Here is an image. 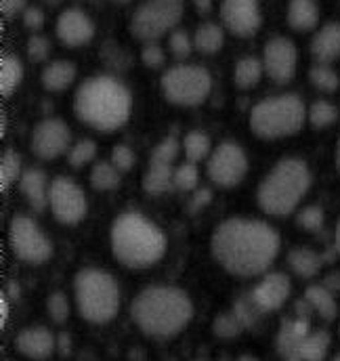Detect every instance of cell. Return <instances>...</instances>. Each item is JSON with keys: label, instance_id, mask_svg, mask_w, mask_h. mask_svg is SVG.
Listing matches in <instances>:
<instances>
[{"label": "cell", "instance_id": "cell-37", "mask_svg": "<svg viewBox=\"0 0 340 361\" xmlns=\"http://www.w3.org/2000/svg\"><path fill=\"white\" fill-rule=\"evenodd\" d=\"M95 154H97V145H95V141H90V139H83V141H78V143H74L72 147H70V154H68V160H70V164L72 166H85L88 164L92 158H95Z\"/></svg>", "mask_w": 340, "mask_h": 361}, {"label": "cell", "instance_id": "cell-42", "mask_svg": "<svg viewBox=\"0 0 340 361\" xmlns=\"http://www.w3.org/2000/svg\"><path fill=\"white\" fill-rule=\"evenodd\" d=\"M176 154H178V141L172 139V137H166V139H162V141L156 145V149L152 152V162L172 164L174 158H176Z\"/></svg>", "mask_w": 340, "mask_h": 361}, {"label": "cell", "instance_id": "cell-57", "mask_svg": "<svg viewBox=\"0 0 340 361\" xmlns=\"http://www.w3.org/2000/svg\"><path fill=\"white\" fill-rule=\"evenodd\" d=\"M118 2H126V0H118Z\"/></svg>", "mask_w": 340, "mask_h": 361}, {"label": "cell", "instance_id": "cell-19", "mask_svg": "<svg viewBox=\"0 0 340 361\" xmlns=\"http://www.w3.org/2000/svg\"><path fill=\"white\" fill-rule=\"evenodd\" d=\"M49 189L51 185H47L44 173L38 169L25 171L19 179V191L34 210H42L49 204Z\"/></svg>", "mask_w": 340, "mask_h": 361}, {"label": "cell", "instance_id": "cell-1", "mask_svg": "<svg viewBox=\"0 0 340 361\" xmlns=\"http://www.w3.org/2000/svg\"><path fill=\"white\" fill-rule=\"evenodd\" d=\"M210 250L223 269L238 277H255L275 261L279 235L262 221L229 219L212 233Z\"/></svg>", "mask_w": 340, "mask_h": 361}, {"label": "cell", "instance_id": "cell-30", "mask_svg": "<svg viewBox=\"0 0 340 361\" xmlns=\"http://www.w3.org/2000/svg\"><path fill=\"white\" fill-rule=\"evenodd\" d=\"M262 61L260 59H256V57H244V59H240L238 61V66H236V85L240 87V89H253L258 85V80H260V74H262Z\"/></svg>", "mask_w": 340, "mask_h": 361}, {"label": "cell", "instance_id": "cell-23", "mask_svg": "<svg viewBox=\"0 0 340 361\" xmlns=\"http://www.w3.org/2000/svg\"><path fill=\"white\" fill-rule=\"evenodd\" d=\"M76 78V66L70 61H53L44 68L40 80L47 90H66Z\"/></svg>", "mask_w": 340, "mask_h": 361}, {"label": "cell", "instance_id": "cell-50", "mask_svg": "<svg viewBox=\"0 0 340 361\" xmlns=\"http://www.w3.org/2000/svg\"><path fill=\"white\" fill-rule=\"evenodd\" d=\"M326 286L332 288V290H340V275H330V277L326 279Z\"/></svg>", "mask_w": 340, "mask_h": 361}, {"label": "cell", "instance_id": "cell-48", "mask_svg": "<svg viewBox=\"0 0 340 361\" xmlns=\"http://www.w3.org/2000/svg\"><path fill=\"white\" fill-rule=\"evenodd\" d=\"M208 202H210V191H208V189H202V191L195 193V197L191 200L189 208H191V210H198V208H202V206L208 204Z\"/></svg>", "mask_w": 340, "mask_h": 361}, {"label": "cell", "instance_id": "cell-14", "mask_svg": "<svg viewBox=\"0 0 340 361\" xmlns=\"http://www.w3.org/2000/svg\"><path fill=\"white\" fill-rule=\"evenodd\" d=\"M298 51L288 38H271L262 53V68L273 82L286 85L294 76Z\"/></svg>", "mask_w": 340, "mask_h": 361}, {"label": "cell", "instance_id": "cell-51", "mask_svg": "<svg viewBox=\"0 0 340 361\" xmlns=\"http://www.w3.org/2000/svg\"><path fill=\"white\" fill-rule=\"evenodd\" d=\"M195 6H198L202 13H208L210 6H212V0H195Z\"/></svg>", "mask_w": 340, "mask_h": 361}, {"label": "cell", "instance_id": "cell-12", "mask_svg": "<svg viewBox=\"0 0 340 361\" xmlns=\"http://www.w3.org/2000/svg\"><path fill=\"white\" fill-rule=\"evenodd\" d=\"M208 177L214 180L221 187H233L238 185L242 177L248 171V160L246 154L240 145L225 141L221 145H217V149L212 152V156L208 158Z\"/></svg>", "mask_w": 340, "mask_h": 361}, {"label": "cell", "instance_id": "cell-43", "mask_svg": "<svg viewBox=\"0 0 340 361\" xmlns=\"http://www.w3.org/2000/svg\"><path fill=\"white\" fill-rule=\"evenodd\" d=\"M51 53V42L44 36H32L28 40V57L32 61H44Z\"/></svg>", "mask_w": 340, "mask_h": 361}, {"label": "cell", "instance_id": "cell-11", "mask_svg": "<svg viewBox=\"0 0 340 361\" xmlns=\"http://www.w3.org/2000/svg\"><path fill=\"white\" fill-rule=\"evenodd\" d=\"M49 206L55 219L63 225H76L85 219L86 197L85 191L68 177H57L49 189Z\"/></svg>", "mask_w": 340, "mask_h": 361}, {"label": "cell", "instance_id": "cell-55", "mask_svg": "<svg viewBox=\"0 0 340 361\" xmlns=\"http://www.w3.org/2000/svg\"><path fill=\"white\" fill-rule=\"evenodd\" d=\"M47 4H57V2H61V0H44Z\"/></svg>", "mask_w": 340, "mask_h": 361}, {"label": "cell", "instance_id": "cell-54", "mask_svg": "<svg viewBox=\"0 0 340 361\" xmlns=\"http://www.w3.org/2000/svg\"><path fill=\"white\" fill-rule=\"evenodd\" d=\"M336 162H339V171H340V141H339V149H336Z\"/></svg>", "mask_w": 340, "mask_h": 361}, {"label": "cell", "instance_id": "cell-10", "mask_svg": "<svg viewBox=\"0 0 340 361\" xmlns=\"http://www.w3.org/2000/svg\"><path fill=\"white\" fill-rule=\"evenodd\" d=\"M8 242H11V248L17 255V259L32 263V265H40V263L49 261L53 255L51 240L40 231L36 221L25 214H17L11 221Z\"/></svg>", "mask_w": 340, "mask_h": 361}, {"label": "cell", "instance_id": "cell-4", "mask_svg": "<svg viewBox=\"0 0 340 361\" xmlns=\"http://www.w3.org/2000/svg\"><path fill=\"white\" fill-rule=\"evenodd\" d=\"M109 242L114 257L130 269L150 267L166 252V235L139 212L120 214L111 225Z\"/></svg>", "mask_w": 340, "mask_h": 361}, {"label": "cell", "instance_id": "cell-53", "mask_svg": "<svg viewBox=\"0 0 340 361\" xmlns=\"http://www.w3.org/2000/svg\"><path fill=\"white\" fill-rule=\"evenodd\" d=\"M238 361H258V360H255V357H250V355H244V357H240V360Z\"/></svg>", "mask_w": 340, "mask_h": 361}, {"label": "cell", "instance_id": "cell-56", "mask_svg": "<svg viewBox=\"0 0 340 361\" xmlns=\"http://www.w3.org/2000/svg\"><path fill=\"white\" fill-rule=\"evenodd\" d=\"M332 361H340V355H339V357H334V360H332Z\"/></svg>", "mask_w": 340, "mask_h": 361}, {"label": "cell", "instance_id": "cell-20", "mask_svg": "<svg viewBox=\"0 0 340 361\" xmlns=\"http://www.w3.org/2000/svg\"><path fill=\"white\" fill-rule=\"evenodd\" d=\"M311 53L320 63H330L340 57V23H328L324 25L313 42H311Z\"/></svg>", "mask_w": 340, "mask_h": 361}, {"label": "cell", "instance_id": "cell-21", "mask_svg": "<svg viewBox=\"0 0 340 361\" xmlns=\"http://www.w3.org/2000/svg\"><path fill=\"white\" fill-rule=\"evenodd\" d=\"M307 334H309V322L305 317H300V319H288L281 326L279 334H277V341H275L277 351L288 361L294 360L296 357V349H298L300 341Z\"/></svg>", "mask_w": 340, "mask_h": 361}, {"label": "cell", "instance_id": "cell-6", "mask_svg": "<svg viewBox=\"0 0 340 361\" xmlns=\"http://www.w3.org/2000/svg\"><path fill=\"white\" fill-rule=\"evenodd\" d=\"M74 296L80 315L90 324H107L120 309V288L109 273L101 269L78 271L74 277Z\"/></svg>", "mask_w": 340, "mask_h": 361}, {"label": "cell", "instance_id": "cell-17", "mask_svg": "<svg viewBox=\"0 0 340 361\" xmlns=\"http://www.w3.org/2000/svg\"><path fill=\"white\" fill-rule=\"evenodd\" d=\"M57 38L66 44V47H83L86 44L92 34H95V25L78 8H68L59 15L57 19Z\"/></svg>", "mask_w": 340, "mask_h": 361}, {"label": "cell", "instance_id": "cell-8", "mask_svg": "<svg viewBox=\"0 0 340 361\" xmlns=\"http://www.w3.org/2000/svg\"><path fill=\"white\" fill-rule=\"evenodd\" d=\"M210 74L200 66H174L162 76V90L176 105H200L210 92Z\"/></svg>", "mask_w": 340, "mask_h": 361}, {"label": "cell", "instance_id": "cell-25", "mask_svg": "<svg viewBox=\"0 0 340 361\" xmlns=\"http://www.w3.org/2000/svg\"><path fill=\"white\" fill-rule=\"evenodd\" d=\"M305 302L315 309L326 322H332L339 313V307H336V300H334V294L328 286H309L307 292H305Z\"/></svg>", "mask_w": 340, "mask_h": 361}, {"label": "cell", "instance_id": "cell-41", "mask_svg": "<svg viewBox=\"0 0 340 361\" xmlns=\"http://www.w3.org/2000/svg\"><path fill=\"white\" fill-rule=\"evenodd\" d=\"M170 51H172V55L176 57V59H187L189 55H191V51H193V40L187 36V32H183V30H176V32H172L170 34Z\"/></svg>", "mask_w": 340, "mask_h": 361}, {"label": "cell", "instance_id": "cell-5", "mask_svg": "<svg viewBox=\"0 0 340 361\" xmlns=\"http://www.w3.org/2000/svg\"><path fill=\"white\" fill-rule=\"evenodd\" d=\"M311 185V173L303 160L286 158L265 177L256 191L258 206L267 214L286 216L303 200Z\"/></svg>", "mask_w": 340, "mask_h": 361}, {"label": "cell", "instance_id": "cell-27", "mask_svg": "<svg viewBox=\"0 0 340 361\" xmlns=\"http://www.w3.org/2000/svg\"><path fill=\"white\" fill-rule=\"evenodd\" d=\"M324 257L317 255L315 250H309V248H296L288 255V265L290 269L294 271L296 275L300 277H313L317 275L322 265H324Z\"/></svg>", "mask_w": 340, "mask_h": 361}, {"label": "cell", "instance_id": "cell-18", "mask_svg": "<svg viewBox=\"0 0 340 361\" xmlns=\"http://www.w3.org/2000/svg\"><path fill=\"white\" fill-rule=\"evenodd\" d=\"M15 347L21 355H25L30 360H47L55 351V336L42 326L25 328L17 334Z\"/></svg>", "mask_w": 340, "mask_h": 361}, {"label": "cell", "instance_id": "cell-29", "mask_svg": "<svg viewBox=\"0 0 340 361\" xmlns=\"http://www.w3.org/2000/svg\"><path fill=\"white\" fill-rule=\"evenodd\" d=\"M23 78V66L17 57L13 55H4L0 61V90L2 97H11V92L19 87Z\"/></svg>", "mask_w": 340, "mask_h": 361}, {"label": "cell", "instance_id": "cell-58", "mask_svg": "<svg viewBox=\"0 0 340 361\" xmlns=\"http://www.w3.org/2000/svg\"><path fill=\"white\" fill-rule=\"evenodd\" d=\"M339 334H340V328H339Z\"/></svg>", "mask_w": 340, "mask_h": 361}, {"label": "cell", "instance_id": "cell-16", "mask_svg": "<svg viewBox=\"0 0 340 361\" xmlns=\"http://www.w3.org/2000/svg\"><path fill=\"white\" fill-rule=\"evenodd\" d=\"M290 279L284 273H269L267 277H262V281H258L255 286V290L250 292L255 302L258 305V309L262 313L275 311L279 309L288 296H290Z\"/></svg>", "mask_w": 340, "mask_h": 361}, {"label": "cell", "instance_id": "cell-39", "mask_svg": "<svg viewBox=\"0 0 340 361\" xmlns=\"http://www.w3.org/2000/svg\"><path fill=\"white\" fill-rule=\"evenodd\" d=\"M296 223L307 231H320L324 227V210L320 206H307L298 212Z\"/></svg>", "mask_w": 340, "mask_h": 361}, {"label": "cell", "instance_id": "cell-40", "mask_svg": "<svg viewBox=\"0 0 340 361\" xmlns=\"http://www.w3.org/2000/svg\"><path fill=\"white\" fill-rule=\"evenodd\" d=\"M198 185V169L193 162H185L174 169V187L181 191H189Z\"/></svg>", "mask_w": 340, "mask_h": 361}, {"label": "cell", "instance_id": "cell-49", "mask_svg": "<svg viewBox=\"0 0 340 361\" xmlns=\"http://www.w3.org/2000/svg\"><path fill=\"white\" fill-rule=\"evenodd\" d=\"M6 319H8V298L2 294L0 296V328L6 326Z\"/></svg>", "mask_w": 340, "mask_h": 361}, {"label": "cell", "instance_id": "cell-46", "mask_svg": "<svg viewBox=\"0 0 340 361\" xmlns=\"http://www.w3.org/2000/svg\"><path fill=\"white\" fill-rule=\"evenodd\" d=\"M23 21H25L28 27L38 30V27L44 23V13H42L38 6H28V8L23 11Z\"/></svg>", "mask_w": 340, "mask_h": 361}, {"label": "cell", "instance_id": "cell-33", "mask_svg": "<svg viewBox=\"0 0 340 361\" xmlns=\"http://www.w3.org/2000/svg\"><path fill=\"white\" fill-rule=\"evenodd\" d=\"M17 179H21V158L15 152H4L0 162V189L6 191Z\"/></svg>", "mask_w": 340, "mask_h": 361}, {"label": "cell", "instance_id": "cell-22", "mask_svg": "<svg viewBox=\"0 0 340 361\" xmlns=\"http://www.w3.org/2000/svg\"><path fill=\"white\" fill-rule=\"evenodd\" d=\"M320 21V8L315 0H290L288 4V23L298 32L313 30Z\"/></svg>", "mask_w": 340, "mask_h": 361}, {"label": "cell", "instance_id": "cell-7", "mask_svg": "<svg viewBox=\"0 0 340 361\" xmlns=\"http://www.w3.org/2000/svg\"><path fill=\"white\" fill-rule=\"evenodd\" d=\"M305 116V103L296 94H279L256 103L250 114V126L262 139H279L298 133Z\"/></svg>", "mask_w": 340, "mask_h": 361}, {"label": "cell", "instance_id": "cell-24", "mask_svg": "<svg viewBox=\"0 0 340 361\" xmlns=\"http://www.w3.org/2000/svg\"><path fill=\"white\" fill-rule=\"evenodd\" d=\"M328 347H330V334L324 332V330H317V332H309L298 349H296V357L290 361H324L326 353H328Z\"/></svg>", "mask_w": 340, "mask_h": 361}, {"label": "cell", "instance_id": "cell-35", "mask_svg": "<svg viewBox=\"0 0 340 361\" xmlns=\"http://www.w3.org/2000/svg\"><path fill=\"white\" fill-rule=\"evenodd\" d=\"M246 326L242 324V319L236 315V311H229V313H221L214 324H212V330L219 338H236Z\"/></svg>", "mask_w": 340, "mask_h": 361}, {"label": "cell", "instance_id": "cell-38", "mask_svg": "<svg viewBox=\"0 0 340 361\" xmlns=\"http://www.w3.org/2000/svg\"><path fill=\"white\" fill-rule=\"evenodd\" d=\"M47 311H49V315H51V319H53L55 324L68 322V317H70V302H68L66 294L53 292V294L49 296V300H47Z\"/></svg>", "mask_w": 340, "mask_h": 361}, {"label": "cell", "instance_id": "cell-3", "mask_svg": "<svg viewBox=\"0 0 340 361\" xmlns=\"http://www.w3.org/2000/svg\"><path fill=\"white\" fill-rule=\"evenodd\" d=\"M133 109L128 89L111 76H92L74 97L76 116L97 130L109 133L122 126Z\"/></svg>", "mask_w": 340, "mask_h": 361}, {"label": "cell", "instance_id": "cell-32", "mask_svg": "<svg viewBox=\"0 0 340 361\" xmlns=\"http://www.w3.org/2000/svg\"><path fill=\"white\" fill-rule=\"evenodd\" d=\"M183 149H185L187 160L195 164V162H200V160H204L208 156V152H210V139H208V135H204L200 130H193V133H189L185 137Z\"/></svg>", "mask_w": 340, "mask_h": 361}, {"label": "cell", "instance_id": "cell-13", "mask_svg": "<svg viewBox=\"0 0 340 361\" xmlns=\"http://www.w3.org/2000/svg\"><path fill=\"white\" fill-rule=\"evenodd\" d=\"M72 143V133L68 124L59 118H49L36 124L32 133V149L40 160H55L68 152Z\"/></svg>", "mask_w": 340, "mask_h": 361}, {"label": "cell", "instance_id": "cell-28", "mask_svg": "<svg viewBox=\"0 0 340 361\" xmlns=\"http://www.w3.org/2000/svg\"><path fill=\"white\" fill-rule=\"evenodd\" d=\"M225 42V34L223 30L217 25V23H204L198 27L195 36H193V44L200 53H206V55H212L217 53Z\"/></svg>", "mask_w": 340, "mask_h": 361}, {"label": "cell", "instance_id": "cell-15", "mask_svg": "<svg viewBox=\"0 0 340 361\" xmlns=\"http://www.w3.org/2000/svg\"><path fill=\"white\" fill-rule=\"evenodd\" d=\"M221 17L238 36H253L260 25L258 0H223Z\"/></svg>", "mask_w": 340, "mask_h": 361}, {"label": "cell", "instance_id": "cell-47", "mask_svg": "<svg viewBox=\"0 0 340 361\" xmlns=\"http://www.w3.org/2000/svg\"><path fill=\"white\" fill-rule=\"evenodd\" d=\"M4 17H13L19 11H25V0H0Z\"/></svg>", "mask_w": 340, "mask_h": 361}, {"label": "cell", "instance_id": "cell-44", "mask_svg": "<svg viewBox=\"0 0 340 361\" xmlns=\"http://www.w3.org/2000/svg\"><path fill=\"white\" fill-rule=\"evenodd\" d=\"M111 162L118 171H130L135 166V154L128 145H116L111 152Z\"/></svg>", "mask_w": 340, "mask_h": 361}, {"label": "cell", "instance_id": "cell-34", "mask_svg": "<svg viewBox=\"0 0 340 361\" xmlns=\"http://www.w3.org/2000/svg\"><path fill=\"white\" fill-rule=\"evenodd\" d=\"M309 80H311V85H313L315 89L326 90V92L339 89L340 82L339 74H336L328 63H317V66H313V68L309 70Z\"/></svg>", "mask_w": 340, "mask_h": 361}, {"label": "cell", "instance_id": "cell-2", "mask_svg": "<svg viewBox=\"0 0 340 361\" xmlns=\"http://www.w3.org/2000/svg\"><path fill=\"white\" fill-rule=\"evenodd\" d=\"M130 315L141 332L154 338L178 334L193 315L189 296L172 286H150L130 305Z\"/></svg>", "mask_w": 340, "mask_h": 361}, {"label": "cell", "instance_id": "cell-36", "mask_svg": "<svg viewBox=\"0 0 340 361\" xmlns=\"http://www.w3.org/2000/svg\"><path fill=\"white\" fill-rule=\"evenodd\" d=\"M336 118H339V109H336V105H332L328 101H315L309 109V120L315 128L330 126L336 122Z\"/></svg>", "mask_w": 340, "mask_h": 361}, {"label": "cell", "instance_id": "cell-31", "mask_svg": "<svg viewBox=\"0 0 340 361\" xmlns=\"http://www.w3.org/2000/svg\"><path fill=\"white\" fill-rule=\"evenodd\" d=\"M90 183L99 191L116 189L120 185V171L114 166V162H97L90 171Z\"/></svg>", "mask_w": 340, "mask_h": 361}, {"label": "cell", "instance_id": "cell-26", "mask_svg": "<svg viewBox=\"0 0 340 361\" xmlns=\"http://www.w3.org/2000/svg\"><path fill=\"white\" fill-rule=\"evenodd\" d=\"M174 187V169L164 162H150V171L143 177V189L152 195L164 193Z\"/></svg>", "mask_w": 340, "mask_h": 361}, {"label": "cell", "instance_id": "cell-45", "mask_svg": "<svg viewBox=\"0 0 340 361\" xmlns=\"http://www.w3.org/2000/svg\"><path fill=\"white\" fill-rule=\"evenodd\" d=\"M141 59H143V63L150 66V68H160V66L164 63V51H162L156 42H150V44L143 47Z\"/></svg>", "mask_w": 340, "mask_h": 361}, {"label": "cell", "instance_id": "cell-52", "mask_svg": "<svg viewBox=\"0 0 340 361\" xmlns=\"http://www.w3.org/2000/svg\"><path fill=\"white\" fill-rule=\"evenodd\" d=\"M336 250H339L340 255V221L339 225H336Z\"/></svg>", "mask_w": 340, "mask_h": 361}, {"label": "cell", "instance_id": "cell-9", "mask_svg": "<svg viewBox=\"0 0 340 361\" xmlns=\"http://www.w3.org/2000/svg\"><path fill=\"white\" fill-rule=\"evenodd\" d=\"M181 15L183 6L178 0H150L135 11L130 32L143 42H154L178 23Z\"/></svg>", "mask_w": 340, "mask_h": 361}]
</instances>
